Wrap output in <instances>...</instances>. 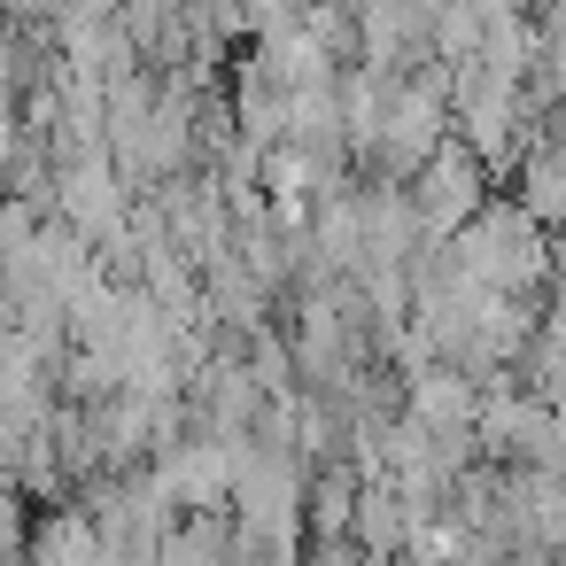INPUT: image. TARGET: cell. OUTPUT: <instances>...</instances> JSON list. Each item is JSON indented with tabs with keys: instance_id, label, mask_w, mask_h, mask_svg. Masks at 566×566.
I'll use <instances>...</instances> for the list:
<instances>
[{
	"instance_id": "1",
	"label": "cell",
	"mask_w": 566,
	"mask_h": 566,
	"mask_svg": "<svg viewBox=\"0 0 566 566\" xmlns=\"http://www.w3.org/2000/svg\"><path fill=\"white\" fill-rule=\"evenodd\" d=\"M48 566H94V543H86V535H55Z\"/></svg>"
}]
</instances>
